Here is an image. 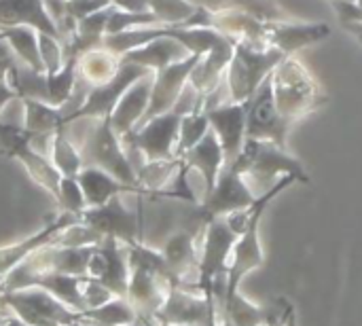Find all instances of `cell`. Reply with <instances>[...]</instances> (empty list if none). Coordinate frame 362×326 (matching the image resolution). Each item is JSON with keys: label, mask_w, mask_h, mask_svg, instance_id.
Listing matches in <instances>:
<instances>
[{"label": "cell", "mask_w": 362, "mask_h": 326, "mask_svg": "<svg viewBox=\"0 0 362 326\" xmlns=\"http://www.w3.org/2000/svg\"><path fill=\"white\" fill-rule=\"evenodd\" d=\"M78 326H95V325H91V322H85V320H78Z\"/></svg>", "instance_id": "7dc6e473"}, {"label": "cell", "mask_w": 362, "mask_h": 326, "mask_svg": "<svg viewBox=\"0 0 362 326\" xmlns=\"http://www.w3.org/2000/svg\"><path fill=\"white\" fill-rule=\"evenodd\" d=\"M81 223L98 231L102 238L110 235L123 244L144 242V216L142 204L138 202V210H132L123 202V193L110 197L106 204L95 208H85L81 212Z\"/></svg>", "instance_id": "52a82bcc"}, {"label": "cell", "mask_w": 362, "mask_h": 326, "mask_svg": "<svg viewBox=\"0 0 362 326\" xmlns=\"http://www.w3.org/2000/svg\"><path fill=\"white\" fill-rule=\"evenodd\" d=\"M354 2H356V4H361V6H362V0H354Z\"/></svg>", "instance_id": "c3c4849f"}, {"label": "cell", "mask_w": 362, "mask_h": 326, "mask_svg": "<svg viewBox=\"0 0 362 326\" xmlns=\"http://www.w3.org/2000/svg\"><path fill=\"white\" fill-rule=\"evenodd\" d=\"M216 312V301L212 293H202L197 289L172 286L163 305L153 316V322L165 326H208V320Z\"/></svg>", "instance_id": "8fae6325"}, {"label": "cell", "mask_w": 362, "mask_h": 326, "mask_svg": "<svg viewBox=\"0 0 362 326\" xmlns=\"http://www.w3.org/2000/svg\"><path fill=\"white\" fill-rule=\"evenodd\" d=\"M288 55L280 53L274 47L255 49L246 42L233 45L231 62L225 70V87L229 91V102H248L263 78Z\"/></svg>", "instance_id": "277c9868"}, {"label": "cell", "mask_w": 362, "mask_h": 326, "mask_svg": "<svg viewBox=\"0 0 362 326\" xmlns=\"http://www.w3.org/2000/svg\"><path fill=\"white\" fill-rule=\"evenodd\" d=\"M151 72H153V70H148V68H142V66H136V64H125V62H121L119 72H117L110 81H106V83L93 87V89L89 91L87 100L83 102V106H81L76 112H72L70 119H68L66 123H70V121H74V119H85V117H108V115L112 112V108L117 106V102L121 100V95H123L138 78H142V76H146V74H151Z\"/></svg>", "instance_id": "4fadbf2b"}, {"label": "cell", "mask_w": 362, "mask_h": 326, "mask_svg": "<svg viewBox=\"0 0 362 326\" xmlns=\"http://www.w3.org/2000/svg\"><path fill=\"white\" fill-rule=\"evenodd\" d=\"M110 4L119 11H136V13H146L148 0H110Z\"/></svg>", "instance_id": "ee69618b"}, {"label": "cell", "mask_w": 362, "mask_h": 326, "mask_svg": "<svg viewBox=\"0 0 362 326\" xmlns=\"http://www.w3.org/2000/svg\"><path fill=\"white\" fill-rule=\"evenodd\" d=\"M57 206L62 212H70L81 216V212L87 208L85 204V195L81 191V185L76 180V176H62L59 182V193H57Z\"/></svg>", "instance_id": "d590c367"}, {"label": "cell", "mask_w": 362, "mask_h": 326, "mask_svg": "<svg viewBox=\"0 0 362 326\" xmlns=\"http://www.w3.org/2000/svg\"><path fill=\"white\" fill-rule=\"evenodd\" d=\"M223 6L242 11L246 15H250L252 19L261 21V23H278V21H288L293 19L284 6L276 0H225Z\"/></svg>", "instance_id": "d6a6232c"}, {"label": "cell", "mask_w": 362, "mask_h": 326, "mask_svg": "<svg viewBox=\"0 0 362 326\" xmlns=\"http://www.w3.org/2000/svg\"><path fill=\"white\" fill-rule=\"evenodd\" d=\"M189 49L185 45H180L176 38L172 36H157L153 40H148L146 45L142 47H136L127 53L121 55V62L125 64H136V66H142V68H148L153 72L174 64V62H180L185 57H189Z\"/></svg>", "instance_id": "7402d4cb"}, {"label": "cell", "mask_w": 362, "mask_h": 326, "mask_svg": "<svg viewBox=\"0 0 362 326\" xmlns=\"http://www.w3.org/2000/svg\"><path fill=\"white\" fill-rule=\"evenodd\" d=\"M331 36V25L325 21H288L267 23V45L284 55H295L297 51L316 45Z\"/></svg>", "instance_id": "e0dca14e"}, {"label": "cell", "mask_w": 362, "mask_h": 326, "mask_svg": "<svg viewBox=\"0 0 362 326\" xmlns=\"http://www.w3.org/2000/svg\"><path fill=\"white\" fill-rule=\"evenodd\" d=\"M218 326H235V325H233L227 316H221V314H218Z\"/></svg>", "instance_id": "bcb514c9"}, {"label": "cell", "mask_w": 362, "mask_h": 326, "mask_svg": "<svg viewBox=\"0 0 362 326\" xmlns=\"http://www.w3.org/2000/svg\"><path fill=\"white\" fill-rule=\"evenodd\" d=\"M78 221H81V216L70 214V212H62L53 223H49L47 227H42V229L36 231L34 235H30V238H25V240H21V242H17V244L2 246V248H0V278L8 276V274H11L19 263H23L34 250H38V248H42V246H47V244H51V240H53L62 229H66V227H70V225H74V223H78Z\"/></svg>", "instance_id": "ffe728a7"}, {"label": "cell", "mask_w": 362, "mask_h": 326, "mask_svg": "<svg viewBox=\"0 0 362 326\" xmlns=\"http://www.w3.org/2000/svg\"><path fill=\"white\" fill-rule=\"evenodd\" d=\"M221 316H227L235 326H265L267 322V308L250 303L246 297L235 293L225 295V303L216 308Z\"/></svg>", "instance_id": "4dcf8cb0"}, {"label": "cell", "mask_w": 362, "mask_h": 326, "mask_svg": "<svg viewBox=\"0 0 362 326\" xmlns=\"http://www.w3.org/2000/svg\"><path fill=\"white\" fill-rule=\"evenodd\" d=\"M229 168H235L242 174L244 182L257 199L269 193L286 174H293L303 185L310 182V176L303 170V165L286 149L269 140L246 138L242 155Z\"/></svg>", "instance_id": "3957f363"}, {"label": "cell", "mask_w": 362, "mask_h": 326, "mask_svg": "<svg viewBox=\"0 0 362 326\" xmlns=\"http://www.w3.org/2000/svg\"><path fill=\"white\" fill-rule=\"evenodd\" d=\"M81 293H83V301H85V310H93V308H100L104 303H108L110 299H115L117 295L112 291H108L104 284L91 280V278H85L83 284H81Z\"/></svg>", "instance_id": "f35d334b"}, {"label": "cell", "mask_w": 362, "mask_h": 326, "mask_svg": "<svg viewBox=\"0 0 362 326\" xmlns=\"http://www.w3.org/2000/svg\"><path fill=\"white\" fill-rule=\"evenodd\" d=\"M210 129V121L208 115L204 110L185 115L180 121V129H178V142H176V157L180 159L189 149H193Z\"/></svg>", "instance_id": "836d02e7"}, {"label": "cell", "mask_w": 362, "mask_h": 326, "mask_svg": "<svg viewBox=\"0 0 362 326\" xmlns=\"http://www.w3.org/2000/svg\"><path fill=\"white\" fill-rule=\"evenodd\" d=\"M346 32H350L358 42L362 45V21H348V23H341Z\"/></svg>", "instance_id": "f6af8a7d"}, {"label": "cell", "mask_w": 362, "mask_h": 326, "mask_svg": "<svg viewBox=\"0 0 362 326\" xmlns=\"http://www.w3.org/2000/svg\"><path fill=\"white\" fill-rule=\"evenodd\" d=\"M121 68V55L112 53L106 47H93L78 55L76 59V81L89 89L110 81Z\"/></svg>", "instance_id": "d4e9b609"}, {"label": "cell", "mask_w": 362, "mask_h": 326, "mask_svg": "<svg viewBox=\"0 0 362 326\" xmlns=\"http://www.w3.org/2000/svg\"><path fill=\"white\" fill-rule=\"evenodd\" d=\"M199 57H202V55L191 53L189 57H185V59H180V62H174V64H170V66H165V68H161V70L155 72V76H153V89H151V100H148V108H146L142 121L138 123V127H140L142 123H146L148 119H153V117H157V115L168 112V110L174 108V104H176L180 91H182V87L187 85V81H189L193 68L197 66Z\"/></svg>", "instance_id": "5bb4252c"}, {"label": "cell", "mask_w": 362, "mask_h": 326, "mask_svg": "<svg viewBox=\"0 0 362 326\" xmlns=\"http://www.w3.org/2000/svg\"><path fill=\"white\" fill-rule=\"evenodd\" d=\"M72 326H78V322H76V325H72Z\"/></svg>", "instance_id": "f907efd6"}, {"label": "cell", "mask_w": 362, "mask_h": 326, "mask_svg": "<svg viewBox=\"0 0 362 326\" xmlns=\"http://www.w3.org/2000/svg\"><path fill=\"white\" fill-rule=\"evenodd\" d=\"M238 233L229 227L225 216L210 219L199 238V291L212 293V280L227 274L231 250L238 242Z\"/></svg>", "instance_id": "ba28073f"}, {"label": "cell", "mask_w": 362, "mask_h": 326, "mask_svg": "<svg viewBox=\"0 0 362 326\" xmlns=\"http://www.w3.org/2000/svg\"><path fill=\"white\" fill-rule=\"evenodd\" d=\"M155 23H159V21L151 11L136 13V11H119V8H115L110 13L108 25H106V34H117V32H125V30H132V28L155 25Z\"/></svg>", "instance_id": "8d00e7d4"}, {"label": "cell", "mask_w": 362, "mask_h": 326, "mask_svg": "<svg viewBox=\"0 0 362 326\" xmlns=\"http://www.w3.org/2000/svg\"><path fill=\"white\" fill-rule=\"evenodd\" d=\"M210 28L216 30L218 34L231 38L233 42H246L255 49H267V23H261L252 19L250 15L229 8V6H218L212 8L210 15Z\"/></svg>", "instance_id": "ac0fdd59"}, {"label": "cell", "mask_w": 362, "mask_h": 326, "mask_svg": "<svg viewBox=\"0 0 362 326\" xmlns=\"http://www.w3.org/2000/svg\"><path fill=\"white\" fill-rule=\"evenodd\" d=\"M38 51H40V59L45 66V72H57L64 66V45L59 38L38 32Z\"/></svg>", "instance_id": "74e56055"}, {"label": "cell", "mask_w": 362, "mask_h": 326, "mask_svg": "<svg viewBox=\"0 0 362 326\" xmlns=\"http://www.w3.org/2000/svg\"><path fill=\"white\" fill-rule=\"evenodd\" d=\"M106 6H110V0H66V17L70 23L76 25V21H81L87 15H93Z\"/></svg>", "instance_id": "ab89813d"}, {"label": "cell", "mask_w": 362, "mask_h": 326, "mask_svg": "<svg viewBox=\"0 0 362 326\" xmlns=\"http://www.w3.org/2000/svg\"><path fill=\"white\" fill-rule=\"evenodd\" d=\"M0 38H4V34H2V30H0Z\"/></svg>", "instance_id": "681fc988"}, {"label": "cell", "mask_w": 362, "mask_h": 326, "mask_svg": "<svg viewBox=\"0 0 362 326\" xmlns=\"http://www.w3.org/2000/svg\"><path fill=\"white\" fill-rule=\"evenodd\" d=\"M208 115L210 127L216 134L223 155H225V168L233 165L235 159L244 151L246 142V115H248V102H229L214 108L204 110Z\"/></svg>", "instance_id": "9a60e30c"}, {"label": "cell", "mask_w": 362, "mask_h": 326, "mask_svg": "<svg viewBox=\"0 0 362 326\" xmlns=\"http://www.w3.org/2000/svg\"><path fill=\"white\" fill-rule=\"evenodd\" d=\"M30 25L62 40V34L45 8V0H0V28Z\"/></svg>", "instance_id": "44dd1931"}, {"label": "cell", "mask_w": 362, "mask_h": 326, "mask_svg": "<svg viewBox=\"0 0 362 326\" xmlns=\"http://www.w3.org/2000/svg\"><path fill=\"white\" fill-rule=\"evenodd\" d=\"M85 278L104 284L117 297H125L129 284V263H127L125 244L119 242L117 238L104 235L93 248V255L87 263Z\"/></svg>", "instance_id": "7c38bea8"}, {"label": "cell", "mask_w": 362, "mask_h": 326, "mask_svg": "<svg viewBox=\"0 0 362 326\" xmlns=\"http://www.w3.org/2000/svg\"><path fill=\"white\" fill-rule=\"evenodd\" d=\"M255 202L257 197L244 182L242 174L235 168H223L214 189L208 193V197L202 204V212L210 221V219L227 216L240 210H250Z\"/></svg>", "instance_id": "2e32d148"}, {"label": "cell", "mask_w": 362, "mask_h": 326, "mask_svg": "<svg viewBox=\"0 0 362 326\" xmlns=\"http://www.w3.org/2000/svg\"><path fill=\"white\" fill-rule=\"evenodd\" d=\"M148 8L159 23L182 25L195 13L197 4L191 0H148Z\"/></svg>", "instance_id": "e575fe53"}, {"label": "cell", "mask_w": 362, "mask_h": 326, "mask_svg": "<svg viewBox=\"0 0 362 326\" xmlns=\"http://www.w3.org/2000/svg\"><path fill=\"white\" fill-rule=\"evenodd\" d=\"M0 308H8L25 326H72L81 320L78 312L40 286L4 291L0 295Z\"/></svg>", "instance_id": "8992f818"}, {"label": "cell", "mask_w": 362, "mask_h": 326, "mask_svg": "<svg viewBox=\"0 0 362 326\" xmlns=\"http://www.w3.org/2000/svg\"><path fill=\"white\" fill-rule=\"evenodd\" d=\"M293 125L286 123L274 102L272 72L263 78L255 95L248 100L246 115V138L250 140H269L282 149H288V134Z\"/></svg>", "instance_id": "9c48e42d"}, {"label": "cell", "mask_w": 362, "mask_h": 326, "mask_svg": "<svg viewBox=\"0 0 362 326\" xmlns=\"http://www.w3.org/2000/svg\"><path fill=\"white\" fill-rule=\"evenodd\" d=\"M15 100H19V95H17V91L11 87L8 78H6V76H4V78H0V119H2L4 108H6L11 102H15Z\"/></svg>", "instance_id": "7bdbcfd3"}, {"label": "cell", "mask_w": 362, "mask_h": 326, "mask_svg": "<svg viewBox=\"0 0 362 326\" xmlns=\"http://www.w3.org/2000/svg\"><path fill=\"white\" fill-rule=\"evenodd\" d=\"M15 159L23 165V170L28 172V176H30L40 189H45L53 199H57L62 174L57 172V168L51 163L49 157L36 153V151L32 149V144H30V146H23V149L15 155Z\"/></svg>", "instance_id": "83f0119b"}, {"label": "cell", "mask_w": 362, "mask_h": 326, "mask_svg": "<svg viewBox=\"0 0 362 326\" xmlns=\"http://www.w3.org/2000/svg\"><path fill=\"white\" fill-rule=\"evenodd\" d=\"M153 76L155 72L138 78L117 102V106L110 112V127L112 132L123 138L125 134L134 132L138 127V123L142 121L146 108H148V100H151V89H153Z\"/></svg>", "instance_id": "d6986e66"}, {"label": "cell", "mask_w": 362, "mask_h": 326, "mask_svg": "<svg viewBox=\"0 0 362 326\" xmlns=\"http://www.w3.org/2000/svg\"><path fill=\"white\" fill-rule=\"evenodd\" d=\"M85 276H70V274H36V276H28L21 282H17L11 291L15 289H23V286H40L45 291H49L53 297H57L62 303H66L68 308H72L74 312H85V301H83V293H81V284H83Z\"/></svg>", "instance_id": "cb8c5ba5"}, {"label": "cell", "mask_w": 362, "mask_h": 326, "mask_svg": "<svg viewBox=\"0 0 362 326\" xmlns=\"http://www.w3.org/2000/svg\"><path fill=\"white\" fill-rule=\"evenodd\" d=\"M78 318L95 326H146L125 297H115L100 308L85 310L78 314Z\"/></svg>", "instance_id": "4316f807"}, {"label": "cell", "mask_w": 362, "mask_h": 326, "mask_svg": "<svg viewBox=\"0 0 362 326\" xmlns=\"http://www.w3.org/2000/svg\"><path fill=\"white\" fill-rule=\"evenodd\" d=\"M23 106V129L32 136H51L55 134L64 121H62V110L57 106H51L40 100H21Z\"/></svg>", "instance_id": "f1b7e54d"}, {"label": "cell", "mask_w": 362, "mask_h": 326, "mask_svg": "<svg viewBox=\"0 0 362 326\" xmlns=\"http://www.w3.org/2000/svg\"><path fill=\"white\" fill-rule=\"evenodd\" d=\"M76 180H78L81 191L85 195L87 208L102 206L110 197L121 195V193H134L127 185L117 180L112 174H108L100 168H93V165H83V170L76 174ZM134 195H138V193H134Z\"/></svg>", "instance_id": "484cf974"}, {"label": "cell", "mask_w": 362, "mask_h": 326, "mask_svg": "<svg viewBox=\"0 0 362 326\" xmlns=\"http://www.w3.org/2000/svg\"><path fill=\"white\" fill-rule=\"evenodd\" d=\"M189 168H193L195 172L202 174V178L206 180L208 193L214 189L221 170L225 168V155H223V146L216 138V134L212 132V127L208 129V134L193 146L189 149L182 157H180Z\"/></svg>", "instance_id": "603a6c76"}, {"label": "cell", "mask_w": 362, "mask_h": 326, "mask_svg": "<svg viewBox=\"0 0 362 326\" xmlns=\"http://www.w3.org/2000/svg\"><path fill=\"white\" fill-rule=\"evenodd\" d=\"M182 115L168 110L161 112L134 132L125 134L121 138V144L136 146L146 161L151 159H174L176 157V142H178V129H180Z\"/></svg>", "instance_id": "30bf717a"}, {"label": "cell", "mask_w": 362, "mask_h": 326, "mask_svg": "<svg viewBox=\"0 0 362 326\" xmlns=\"http://www.w3.org/2000/svg\"><path fill=\"white\" fill-rule=\"evenodd\" d=\"M331 6L337 13L339 23H348V21H362V6L356 4L354 0H329Z\"/></svg>", "instance_id": "60d3db41"}, {"label": "cell", "mask_w": 362, "mask_h": 326, "mask_svg": "<svg viewBox=\"0 0 362 326\" xmlns=\"http://www.w3.org/2000/svg\"><path fill=\"white\" fill-rule=\"evenodd\" d=\"M66 132L72 138V142L78 146L83 165L100 168L112 174L123 185H127L134 193L142 195L136 180V172L123 151L121 138L110 127V115L74 119L66 123Z\"/></svg>", "instance_id": "6da1fadb"}, {"label": "cell", "mask_w": 362, "mask_h": 326, "mask_svg": "<svg viewBox=\"0 0 362 326\" xmlns=\"http://www.w3.org/2000/svg\"><path fill=\"white\" fill-rule=\"evenodd\" d=\"M272 87L276 108L291 125L329 104V93L322 83L295 55L284 57L272 70Z\"/></svg>", "instance_id": "7a4b0ae2"}, {"label": "cell", "mask_w": 362, "mask_h": 326, "mask_svg": "<svg viewBox=\"0 0 362 326\" xmlns=\"http://www.w3.org/2000/svg\"><path fill=\"white\" fill-rule=\"evenodd\" d=\"M293 182H299L293 174L282 176V180L263 197H259L255 202V206L250 208V219L248 225L244 229V233L238 238L231 257H229V265H227V293H235L240 289L242 278H246V274L259 269L263 265V250H261V242H259V225H261V216L265 212V208L274 202L276 195H280L284 189H288Z\"/></svg>", "instance_id": "5b68a950"}, {"label": "cell", "mask_w": 362, "mask_h": 326, "mask_svg": "<svg viewBox=\"0 0 362 326\" xmlns=\"http://www.w3.org/2000/svg\"><path fill=\"white\" fill-rule=\"evenodd\" d=\"M0 30L19 62H23L32 70L45 72L40 51H38V30L30 25H11V28H0Z\"/></svg>", "instance_id": "f546056e"}, {"label": "cell", "mask_w": 362, "mask_h": 326, "mask_svg": "<svg viewBox=\"0 0 362 326\" xmlns=\"http://www.w3.org/2000/svg\"><path fill=\"white\" fill-rule=\"evenodd\" d=\"M51 163L57 168L62 176H76L83 170V157L78 146L72 142V138L66 132V125H62L51 142V153H49Z\"/></svg>", "instance_id": "1f68e13d"}, {"label": "cell", "mask_w": 362, "mask_h": 326, "mask_svg": "<svg viewBox=\"0 0 362 326\" xmlns=\"http://www.w3.org/2000/svg\"><path fill=\"white\" fill-rule=\"evenodd\" d=\"M17 62V55L13 53V49L8 47V42L4 38H0V78L6 76V72L11 70V66Z\"/></svg>", "instance_id": "b9f144b4"}]
</instances>
